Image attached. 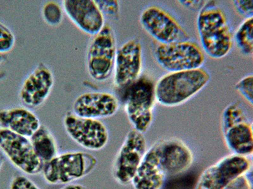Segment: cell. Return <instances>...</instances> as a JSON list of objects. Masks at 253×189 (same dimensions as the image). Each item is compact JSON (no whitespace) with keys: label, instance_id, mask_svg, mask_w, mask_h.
<instances>
[{"label":"cell","instance_id":"2","mask_svg":"<svg viewBox=\"0 0 253 189\" xmlns=\"http://www.w3.org/2000/svg\"><path fill=\"white\" fill-rule=\"evenodd\" d=\"M197 28L205 54L214 60L222 59L229 55L233 46V37L224 12L213 1L201 8Z\"/></svg>","mask_w":253,"mask_h":189},{"label":"cell","instance_id":"3","mask_svg":"<svg viewBox=\"0 0 253 189\" xmlns=\"http://www.w3.org/2000/svg\"><path fill=\"white\" fill-rule=\"evenodd\" d=\"M211 76L206 69L169 72L155 84L156 100L163 106L173 107L194 97L210 82Z\"/></svg>","mask_w":253,"mask_h":189},{"label":"cell","instance_id":"7","mask_svg":"<svg viewBox=\"0 0 253 189\" xmlns=\"http://www.w3.org/2000/svg\"><path fill=\"white\" fill-rule=\"evenodd\" d=\"M116 38L114 30L105 25L102 30L94 35L88 48V73L97 82L108 80L114 72L117 53Z\"/></svg>","mask_w":253,"mask_h":189},{"label":"cell","instance_id":"16","mask_svg":"<svg viewBox=\"0 0 253 189\" xmlns=\"http://www.w3.org/2000/svg\"><path fill=\"white\" fill-rule=\"evenodd\" d=\"M53 85V73L41 63L25 80L19 92L20 100L27 106L40 107L48 97Z\"/></svg>","mask_w":253,"mask_h":189},{"label":"cell","instance_id":"30","mask_svg":"<svg viewBox=\"0 0 253 189\" xmlns=\"http://www.w3.org/2000/svg\"><path fill=\"white\" fill-rule=\"evenodd\" d=\"M3 160H2L1 158L0 157V170H1L2 166H3Z\"/></svg>","mask_w":253,"mask_h":189},{"label":"cell","instance_id":"28","mask_svg":"<svg viewBox=\"0 0 253 189\" xmlns=\"http://www.w3.org/2000/svg\"><path fill=\"white\" fill-rule=\"evenodd\" d=\"M248 173L236 178L225 189H252V181Z\"/></svg>","mask_w":253,"mask_h":189},{"label":"cell","instance_id":"9","mask_svg":"<svg viewBox=\"0 0 253 189\" xmlns=\"http://www.w3.org/2000/svg\"><path fill=\"white\" fill-rule=\"evenodd\" d=\"M0 150L25 174L35 175L42 172L44 163L36 156L30 139L0 127Z\"/></svg>","mask_w":253,"mask_h":189},{"label":"cell","instance_id":"23","mask_svg":"<svg viewBox=\"0 0 253 189\" xmlns=\"http://www.w3.org/2000/svg\"><path fill=\"white\" fill-rule=\"evenodd\" d=\"M235 89L252 106L253 104V75L246 76L241 79L235 85Z\"/></svg>","mask_w":253,"mask_h":189},{"label":"cell","instance_id":"22","mask_svg":"<svg viewBox=\"0 0 253 189\" xmlns=\"http://www.w3.org/2000/svg\"><path fill=\"white\" fill-rule=\"evenodd\" d=\"M42 15L45 22L49 26H58L62 20V8L56 2L49 1L45 4L42 8Z\"/></svg>","mask_w":253,"mask_h":189},{"label":"cell","instance_id":"24","mask_svg":"<svg viewBox=\"0 0 253 189\" xmlns=\"http://www.w3.org/2000/svg\"><path fill=\"white\" fill-rule=\"evenodd\" d=\"M15 38L12 32L0 22V54L8 53L14 47Z\"/></svg>","mask_w":253,"mask_h":189},{"label":"cell","instance_id":"27","mask_svg":"<svg viewBox=\"0 0 253 189\" xmlns=\"http://www.w3.org/2000/svg\"><path fill=\"white\" fill-rule=\"evenodd\" d=\"M233 4L237 12L243 17H253V1L252 0H236Z\"/></svg>","mask_w":253,"mask_h":189},{"label":"cell","instance_id":"20","mask_svg":"<svg viewBox=\"0 0 253 189\" xmlns=\"http://www.w3.org/2000/svg\"><path fill=\"white\" fill-rule=\"evenodd\" d=\"M233 40L242 54L247 56L253 55V17L242 22L234 33Z\"/></svg>","mask_w":253,"mask_h":189},{"label":"cell","instance_id":"21","mask_svg":"<svg viewBox=\"0 0 253 189\" xmlns=\"http://www.w3.org/2000/svg\"><path fill=\"white\" fill-rule=\"evenodd\" d=\"M248 120L245 112L236 103H230L223 110L221 116V129L224 130L235 124Z\"/></svg>","mask_w":253,"mask_h":189},{"label":"cell","instance_id":"17","mask_svg":"<svg viewBox=\"0 0 253 189\" xmlns=\"http://www.w3.org/2000/svg\"><path fill=\"white\" fill-rule=\"evenodd\" d=\"M39 118L23 107L0 110V126L30 138L41 126Z\"/></svg>","mask_w":253,"mask_h":189},{"label":"cell","instance_id":"29","mask_svg":"<svg viewBox=\"0 0 253 189\" xmlns=\"http://www.w3.org/2000/svg\"><path fill=\"white\" fill-rule=\"evenodd\" d=\"M61 189H87L86 187L79 184H69Z\"/></svg>","mask_w":253,"mask_h":189},{"label":"cell","instance_id":"19","mask_svg":"<svg viewBox=\"0 0 253 189\" xmlns=\"http://www.w3.org/2000/svg\"><path fill=\"white\" fill-rule=\"evenodd\" d=\"M29 139L34 152L42 163L50 161L59 154L55 137L46 126L41 125Z\"/></svg>","mask_w":253,"mask_h":189},{"label":"cell","instance_id":"26","mask_svg":"<svg viewBox=\"0 0 253 189\" xmlns=\"http://www.w3.org/2000/svg\"><path fill=\"white\" fill-rule=\"evenodd\" d=\"M10 189H41L33 181L24 175H18L12 179Z\"/></svg>","mask_w":253,"mask_h":189},{"label":"cell","instance_id":"12","mask_svg":"<svg viewBox=\"0 0 253 189\" xmlns=\"http://www.w3.org/2000/svg\"><path fill=\"white\" fill-rule=\"evenodd\" d=\"M144 30L160 44H170L186 40L187 34L170 13L157 6L144 9L140 16Z\"/></svg>","mask_w":253,"mask_h":189},{"label":"cell","instance_id":"14","mask_svg":"<svg viewBox=\"0 0 253 189\" xmlns=\"http://www.w3.org/2000/svg\"><path fill=\"white\" fill-rule=\"evenodd\" d=\"M63 7L68 17L81 31L96 35L105 26V18L93 0H65Z\"/></svg>","mask_w":253,"mask_h":189},{"label":"cell","instance_id":"10","mask_svg":"<svg viewBox=\"0 0 253 189\" xmlns=\"http://www.w3.org/2000/svg\"><path fill=\"white\" fill-rule=\"evenodd\" d=\"M63 126L70 138L85 150L98 152L109 141V132L99 119L81 118L68 112L63 118Z\"/></svg>","mask_w":253,"mask_h":189},{"label":"cell","instance_id":"5","mask_svg":"<svg viewBox=\"0 0 253 189\" xmlns=\"http://www.w3.org/2000/svg\"><path fill=\"white\" fill-rule=\"evenodd\" d=\"M125 111L134 129L145 133L153 121V110L157 102L155 84L146 76H141L126 88Z\"/></svg>","mask_w":253,"mask_h":189},{"label":"cell","instance_id":"8","mask_svg":"<svg viewBox=\"0 0 253 189\" xmlns=\"http://www.w3.org/2000/svg\"><path fill=\"white\" fill-rule=\"evenodd\" d=\"M147 150L144 134L134 129L126 134L113 163L112 175L117 183L122 186L131 184Z\"/></svg>","mask_w":253,"mask_h":189},{"label":"cell","instance_id":"13","mask_svg":"<svg viewBox=\"0 0 253 189\" xmlns=\"http://www.w3.org/2000/svg\"><path fill=\"white\" fill-rule=\"evenodd\" d=\"M142 48L138 39L126 41L117 49L114 73V85L126 89L141 76Z\"/></svg>","mask_w":253,"mask_h":189},{"label":"cell","instance_id":"1","mask_svg":"<svg viewBox=\"0 0 253 189\" xmlns=\"http://www.w3.org/2000/svg\"><path fill=\"white\" fill-rule=\"evenodd\" d=\"M180 157L168 139L147 150L131 184L134 189H161L167 177L182 173Z\"/></svg>","mask_w":253,"mask_h":189},{"label":"cell","instance_id":"6","mask_svg":"<svg viewBox=\"0 0 253 189\" xmlns=\"http://www.w3.org/2000/svg\"><path fill=\"white\" fill-rule=\"evenodd\" d=\"M154 54L158 64L169 72L201 68L205 62V54L202 47L187 40L159 44Z\"/></svg>","mask_w":253,"mask_h":189},{"label":"cell","instance_id":"15","mask_svg":"<svg viewBox=\"0 0 253 189\" xmlns=\"http://www.w3.org/2000/svg\"><path fill=\"white\" fill-rule=\"evenodd\" d=\"M119 109L118 98L108 92H87L74 101L73 113L81 118L99 119L114 116Z\"/></svg>","mask_w":253,"mask_h":189},{"label":"cell","instance_id":"31","mask_svg":"<svg viewBox=\"0 0 253 189\" xmlns=\"http://www.w3.org/2000/svg\"><path fill=\"white\" fill-rule=\"evenodd\" d=\"M3 60V55H1V54H0V63L2 62Z\"/></svg>","mask_w":253,"mask_h":189},{"label":"cell","instance_id":"11","mask_svg":"<svg viewBox=\"0 0 253 189\" xmlns=\"http://www.w3.org/2000/svg\"><path fill=\"white\" fill-rule=\"evenodd\" d=\"M251 168L249 158L227 155L203 171L194 189H225L236 178L249 173Z\"/></svg>","mask_w":253,"mask_h":189},{"label":"cell","instance_id":"25","mask_svg":"<svg viewBox=\"0 0 253 189\" xmlns=\"http://www.w3.org/2000/svg\"><path fill=\"white\" fill-rule=\"evenodd\" d=\"M96 3L103 15L117 18L120 12V5L118 1H101L97 0Z\"/></svg>","mask_w":253,"mask_h":189},{"label":"cell","instance_id":"18","mask_svg":"<svg viewBox=\"0 0 253 189\" xmlns=\"http://www.w3.org/2000/svg\"><path fill=\"white\" fill-rule=\"evenodd\" d=\"M226 146L232 154L249 158L253 153L252 123L246 120L222 130Z\"/></svg>","mask_w":253,"mask_h":189},{"label":"cell","instance_id":"4","mask_svg":"<svg viewBox=\"0 0 253 189\" xmlns=\"http://www.w3.org/2000/svg\"><path fill=\"white\" fill-rule=\"evenodd\" d=\"M97 164L96 157L89 153L65 152L44 163L42 173L49 185H67L87 176Z\"/></svg>","mask_w":253,"mask_h":189}]
</instances>
